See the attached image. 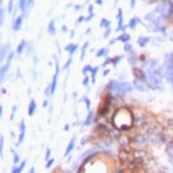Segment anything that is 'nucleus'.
Returning a JSON list of instances; mask_svg holds the SVG:
<instances>
[{
	"label": "nucleus",
	"mask_w": 173,
	"mask_h": 173,
	"mask_svg": "<svg viewBox=\"0 0 173 173\" xmlns=\"http://www.w3.org/2000/svg\"><path fill=\"white\" fill-rule=\"evenodd\" d=\"M113 122L119 130L130 129L132 125V114L129 110L121 108L115 112Z\"/></svg>",
	"instance_id": "nucleus-1"
},
{
	"label": "nucleus",
	"mask_w": 173,
	"mask_h": 173,
	"mask_svg": "<svg viewBox=\"0 0 173 173\" xmlns=\"http://www.w3.org/2000/svg\"><path fill=\"white\" fill-rule=\"evenodd\" d=\"M110 88L112 91L118 93H126L132 90V87L128 83H119V82H111L110 84Z\"/></svg>",
	"instance_id": "nucleus-2"
},
{
	"label": "nucleus",
	"mask_w": 173,
	"mask_h": 173,
	"mask_svg": "<svg viewBox=\"0 0 173 173\" xmlns=\"http://www.w3.org/2000/svg\"><path fill=\"white\" fill-rule=\"evenodd\" d=\"M58 74H59V65L56 63V70H55V74L53 77V81L51 84V93L53 94L54 93V90L56 88V84H57V77H58Z\"/></svg>",
	"instance_id": "nucleus-3"
},
{
	"label": "nucleus",
	"mask_w": 173,
	"mask_h": 173,
	"mask_svg": "<svg viewBox=\"0 0 173 173\" xmlns=\"http://www.w3.org/2000/svg\"><path fill=\"white\" fill-rule=\"evenodd\" d=\"M13 56H14V54H10V55H9V57H8V60H7L6 65L4 66V67H2V69H1V78H2V81L4 80L5 74L7 72V70H8V68H9V66H10V62H11V60H12Z\"/></svg>",
	"instance_id": "nucleus-4"
},
{
	"label": "nucleus",
	"mask_w": 173,
	"mask_h": 173,
	"mask_svg": "<svg viewBox=\"0 0 173 173\" xmlns=\"http://www.w3.org/2000/svg\"><path fill=\"white\" fill-rule=\"evenodd\" d=\"M20 135H19V140H18V142L21 143L23 142L24 139H25V122L22 121L21 123H20Z\"/></svg>",
	"instance_id": "nucleus-5"
},
{
	"label": "nucleus",
	"mask_w": 173,
	"mask_h": 173,
	"mask_svg": "<svg viewBox=\"0 0 173 173\" xmlns=\"http://www.w3.org/2000/svg\"><path fill=\"white\" fill-rule=\"evenodd\" d=\"M36 108H37V104H36V102L34 100H32L30 102V104H29V108H28V114L30 116H32L35 111H36Z\"/></svg>",
	"instance_id": "nucleus-6"
},
{
	"label": "nucleus",
	"mask_w": 173,
	"mask_h": 173,
	"mask_svg": "<svg viewBox=\"0 0 173 173\" xmlns=\"http://www.w3.org/2000/svg\"><path fill=\"white\" fill-rule=\"evenodd\" d=\"M128 61L129 63H131V64H134L137 61V56L136 54H134V53H131V54H129V56H128Z\"/></svg>",
	"instance_id": "nucleus-7"
},
{
	"label": "nucleus",
	"mask_w": 173,
	"mask_h": 173,
	"mask_svg": "<svg viewBox=\"0 0 173 173\" xmlns=\"http://www.w3.org/2000/svg\"><path fill=\"white\" fill-rule=\"evenodd\" d=\"M74 139H72V141H70V143H69V145H68V147H67V149H66V151H65V156H67L72 150H73V149H74Z\"/></svg>",
	"instance_id": "nucleus-8"
},
{
	"label": "nucleus",
	"mask_w": 173,
	"mask_h": 173,
	"mask_svg": "<svg viewBox=\"0 0 173 173\" xmlns=\"http://www.w3.org/2000/svg\"><path fill=\"white\" fill-rule=\"evenodd\" d=\"M133 71H134L135 76H136L138 79H140V80H143L144 79V74H143V72L141 70H140V69H134Z\"/></svg>",
	"instance_id": "nucleus-9"
},
{
	"label": "nucleus",
	"mask_w": 173,
	"mask_h": 173,
	"mask_svg": "<svg viewBox=\"0 0 173 173\" xmlns=\"http://www.w3.org/2000/svg\"><path fill=\"white\" fill-rule=\"evenodd\" d=\"M93 111H90L89 114H88V117H87L86 121H85V124H86V125H89V124L93 122Z\"/></svg>",
	"instance_id": "nucleus-10"
},
{
	"label": "nucleus",
	"mask_w": 173,
	"mask_h": 173,
	"mask_svg": "<svg viewBox=\"0 0 173 173\" xmlns=\"http://www.w3.org/2000/svg\"><path fill=\"white\" fill-rule=\"evenodd\" d=\"M134 84H135V87H136L137 89L140 90V91H144L145 90V88L143 87V84L141 82H139V81H135Z\"/></svg>",
	"instance_id": "nucleus-11"
},
{
	"label": "nucleus",
	"mask_w": 173,
	"mask_h": 173,
	"mask_svg": "<svg viewBox=\"0 0 173 173\" xmlns=\"http://www.w3.org/2000/svg\"><path fill=\"white\" fill-rule=\"evenodd\" d=\"M97 70H98V67H94L91 70V73H92V78H93V82H94V79H95V75L97 74Z\"/></svg>",
	"instance_id": "nucleus-12"
},
{
	"label": "nucleus",
	"mask_w": 173,
	"mask_h": 173,
	"mask_svg": "<svg viewBox=\"0 0 173 173\" xmlns=\"http://www.w3.org/2000/svg\"><path fill=\"white\" fill-rule=\"evenodd\" d=\"M25 45V41H22V43L19 45V46H18V48H17V53H18V54H21V53L23 52V49H24Z\"/></svg>",
	"instance_id": "nucleus-13"
},
{
	"label": "nucleus",
	"mask_w": 173,
	"mask_h": 173,
	"mask_svg": "<svg viewBox=\"0 0 173 173\" xmlns=\"http://www.w3.org/2000/svg\"><path fill=\"white\" fill-rule=\"evenodd\" d=\"M7 47H8V46L3 47L2 50H1V60H2V61H3L4 58H5V53L6 54V52H7Z\"/></svg>",
	"instance_id": "nucleus-14"
},
{
	"label": "nucleus",
	"mask_w": 173,
	"mask_h": 173,
	"mask_svg": "<svg viewBox=\"0 0 173 173\" xmlns=\"http://www.w3.org/2000/svg\"><path fill=\"white\" fill-rule=\"evenodd\" d=\"M69 48L71 49L69 52H70L71 54H74V52L76 51V49H77V45H69V46L66 47V49H69Z\"/></svg>",
	"instance_id": "nucleus-15"
},
{
	"label": "nucleus",
	"mask_w": 173,
	"mask_h": 173,
	"mask_svg": "<svg viewBox=\"0 0 173 173\" xmlns=\"http://www.w3.org/2000/svg\"><path fill=\"white\" fill-rule=\"evenodd\" d=\"M20 26H21V18L19 17V18L17 19L15 25V30H18V29L20 28Z\"/></svg>",
	"instance_id": "nucleus-16"
},
{
	"label": "nucleus",
	"mask_w": 173,
	"mask_h": 173,
	"mask_svg": "<svg viewBox=\"0 0 173 173\" xmlns=\"http://www.w3.org/2000/svg\"><path fill=\"white\" fill-rule=\"evenodd\" d=\"M87 45H88V44L84 45V47H83V50H82V59H83V58H84V52H85V49H86Z\"/></svg>",
	"instance_id": "nucleus-17"
},
{
	"label": "nucleus",
	"mask_w": 173,
	"mask_h": 173,
	"mask_svg": "<svg viewBox=\"0 0 173 173\" xmlns=\"http://www.w3.org/2000/svg\"><path fill=\"white\" fill-rule=\"evenodd\" d=\"M50 154H51V150H50V149H47V151H46V155H45V160H46V161L49 160Z\"/></svg>",
	"instance_id": "nucleus-18"
},
{
	"label": "nucleus",
	"mask_w": 173,
	"mask_h": 173,
	"mask_svg": "<svg viewBox=\"0 0 173 173\" xmlns=\"http://www.w3.org/2000/svg\"><path fill=\"white\" fill-rule=\"evenodd\" d=\"M53 163H54V160H51L50 161H48V162H47V164H46V166H45V167H46V169L50 168V167H51V165H52Z\"/></svg>",
	"instance_id": "nucleus-19"
},
{
	"label": "nucleus",
	"mask_w": 173,
	"mask_h": 173,
	"mask_svg": "<svg viewBox=\"0 0 173 173\" xmlns=\"http://www.w3.org/2000/svg\"><path fill=\"white\" fill-rule=\"evenodd\" d=\"M131 48H132V45H125V47H124V49H125V51H131Z\"/></svg>",
	"instance_id": "nucleus-20"
},
{
	"label": "nucleus",
	"mask_w": 173,
	"mask_h": 173,
	"mask_svg": "<svg viewBox=\"0 0 173 173\" xmlns=\"http://www.w3.org/2000/svg\"><path fill=\"white\" fill-rule=\"evenodd\" d=\"M3 143H4V138L3 136H1V153H2V151H3Z\"/></svg>",
	"instance_id": "nucleus-21"
},
{
	"label": "nucleus",
	"mask_w": 173,
	"mask_h": 173,
	"mask_svg": "<svg viewBox=\"0 0 173 173\" xmlns=\"http://www.w3.org/2000/svg\"><path fill=\"white\" fill-rule=\"evenodd\" d=\"M25 0H20V6H21V8L23 9L24 8V6H25Z\"/></svg>",
	"instance_id": "nucleus-22"
},
{
	"label": "nucleus",
	"mask_w": 173,
	"mask_h": 173,
	"mask_svg": "<svg viewBox=\"0 0 173 173\" xmlns=\"http://www.w3.org/2000/svg\"><path fill=\"white\" fill-rule=\"evenodd\" d=\"M15 163H17L18 161H19V159H18V156L16 155V154H15Z\"/></svg>",
	"instance_id": "nucleus-23"
},
{
	"label": "nucleus",
	"mask_w": 173,
	"mask_h": 173,
	"mask_svg": "<svg viewBox=\"0 0 173 173\" xmlns=\"http://www.w3.org/2000/svg\"><path fill=\"white\" fill-rule=\"evenodd\" d=\"M12 173H18V168H16V167H15V168L13 169Z\"/></svg>",
	"instance_id": "nucleus-24"
},
{
	"label": "nucleus",
	"mask_w": 173,
	"mask_h": 173,
	"mask_svg": "<svg viewBox=\"0 0 173 173\" xmlns=\"http://www.w3.org/2000/svg\"><path fill=\"white\" fill-rule=\"evenodd\" d=\"M103 52H104V49H102L101 51H99V52L97 53V56H99V55H102V54H103Z\"/></svg>",
	"instance_id": "nucleus-25"
},
{
	"label": "nucleus",
	"mask_w": 173,
	"mask_h": 173,
	"mask_svg": "<svg viewBox=\"0 0 173 173\" xmlns=\"http://www.w3.org/2000/svg\"><path fill=\"white\" fill-rule=\"evenodd\" d=\"M84 84H85V85H87V84H88V77H85V80L84 81V83H83Z\"/></svg>",
	"instance_id": "nucleus-26"
},
{
	"label": "nucleus",
	"mask_w": 173,
	"mask_h": 173,
	"mask_svg": "<svg viewBox=\"0 0 173 173\" xmlns=\"http://www.w3.org/2000/svg\"><path fill=\"white\" fill-rule=\"evenodd\" d=\"M71 61H72V60L70 59V60H69V61L67 62V63H66V65L64 66V68H67V67H68V65H69V63H70V62H71Z\"/></svg>",
	"instance_id": "nucleus-27"
},
{
	"label": "nucleus",
	"mask_w": 173,
	"mask_h": 173,
	"mask_svg": "<svg viewBox=\"0 0 173 173\" xmlns=\"http://www.w3.org/2000/svg\"><path fill=\"white\" fill-rule=\"evenodd\" d=\"M85 101H86V102H87V107L89 108V106H90V102H89V100L87 99V98H85Z\"/></svg>",
	"instance_id": "nucleus-28"
},
{
	"label": "nucleus",
	"mask_w": 173,
	"mask_h": 173,
	"mask_svg": "<svg viewBox=\"0 0 173 173\" xmlns=\"http://www.w3.org/2000/svg\"><path fill=\"white\" fill-rule=\"evenodd\" d=\"M28 173H35V169H34V168H32V169L30 170V171H29Z\"/></svg>",
	"instance_id": "nucleus-29"
},
{
	"label": "nucleus",
	"mask_w": 173,
	"mask_h": 173,
	"mask_svg": "<svg viewBox=\"0 0 173 173\" xmlns=\"http://www.w3.org/2000/svg\"><path fill=\"white\" fill-rule=\"evenodd\" d=\"M171 83H172V87H173V78H172V80H171Z\"/></svg>",
	"instance_id": "nucleus-30"
}]
</instances>
